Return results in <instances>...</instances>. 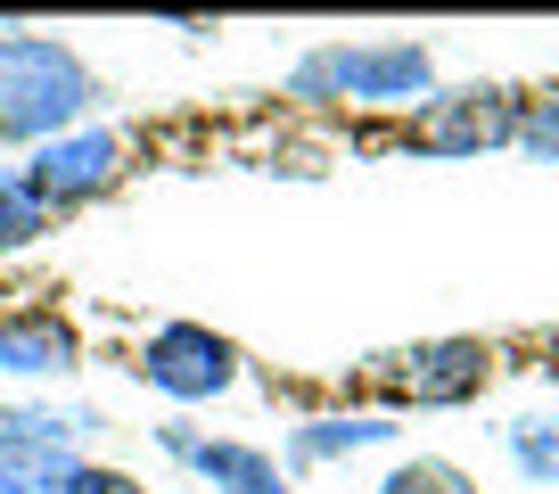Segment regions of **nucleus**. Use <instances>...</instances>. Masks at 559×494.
Listing matches in <instances>:
<instances>
[{"label": "nucleus", "mask_w": 559, "mask_h": 494, "mask_svg": "<svg viewBox=\"0 0 559 494\" xmlns=\"http://www.w3.org/2000/svg\"><path fill=\"white\" fill-rule=\"evenodd\" d=\"M107 428L91 404H0V461L9 470H67L83 461V437Z\"/></svg>", "instance_id": "0eeeda50"}, {"label": "nucleus", "mask_w": 559, "mask_h": 494, "mask_svg": "<svg viewBox=\"0 0 559 494\" xmlns=\"http://www.w3.org/2000/svg\"><path fill=\"white\" fill-rule=\"evenodd\" d=\"M50 494H148L132 470H116V461H67V470L50 478Z\"/></svg>", "instance_id": "2eb2a0df"}, {"label": "nucleus", "mask_w": 559, "mask_h": 494, "mask_svg": "<svg viewBox=\"0 0 559 494\" xmlns=\"http://www.w3.org/2000/svg\"><path fill=\"white\" fill-rule=\"evenodd\" d=\"M288 99L305 107H428L437 50L428 42H313L288 67Z\"/></svg>", "instance_id": "f03ea898"}, {"label": "nucleus", "mask_w": 559, "mask_h": 494, "mask_svg": "<svg viewBox=\"0 0 559 494\" xmlns=\"http://www.w3.org/2000/svg\"><path fill=\"white\" fill-rule=\"evenodd\" d=\"M510 149H526L535 165H559V91H551V99H519V132H510Z\"/></svg>", "instance_id": "4468645a"}, {"label": "nucleus", "mask_w": 559, "mask_h": 494, "mask_svg": "<svg viewBox=\"0 0 559 494\" xmlns=\"http://www.w3.org/2000/svg\"><path fill=\"white\" fill-rule=\"evenodd\" d=\"M140 388H157L165 404H214L247 379V354L230 346L214 321H157V330L132 346Z\"/></svg>", "instance_id": "7ed1b4c3"}, {"label": "nucleus", "mask_w": 559, "mask_h": 494, "mask_svg": "<svg viewBox=\"0 0 559 494\" xmlns=\"http://www.w3.org/2000/svg\"><path fill=\"white\" fill-rule=\"evenodd\" d=\"M510 461H519V478H535V486H559V412H519V421L502 428Z\"/></svg>", "instance_id": "f8f14e48"}, {"label": "nucleus", "mask_w": 559, "mask_h": 494, "mask_svg": "<svg viewBox=\"0 0 559 494\" xmlns=\"http://www.w3.org/2000/svg\"><path fill=\"white\" fill-rule=\"evenodd\" d=\"M198 445H206V428H198V421H181V412H174V421H157V454H165V461H181V470H190Z\"/></svg>", "instance_id": "dca6fc26"}, {"label": "nucleus", "mask_w": 559, "mask_h": 494, "mask_svg": "<svg viewBox=\"0 0 559 494\" xmlns=\"http://www.w3.org/2000/svg\"><path fill=\"white\" fill-rule=\"evenodd\" d=\"M190 478H206L214 494H297V478L280 470V454H263V445L247 437H206L190 461Z\"/></svg>", "instance_id": "9d476101"}, {"label": "nucleus", "mask_w": 559, "mask_h": 494, "mask_svg": "<svg viewBox=\"0 0 559 494\" xmlns=\"http://www.w3.org/2000/svg\"><path fill=\"white\" fill-rule=\"evenodd\" d=\"M91 107H99V74L74 42L0 25V141L41 149L74 124H91Z\"/></svg>", "instance_id": "f257e3e1"}, {"label": "nucleus", "mask_w": 559, "mask_h": 494, "mask_svg": "<svg viewBox=\"0 0 559 494\" xmlns=\"http://www.w3.org/2000/svg\"><path fill=\"white\" fill-rule=\"evenodd\" d=\"M50 478H41V470H9V461H0V494H50Z\"/></svg>", "instance_id": "f3484780"}, {"label": "nucleus", "mask_w": 559, "mask_h": 494, "mask_svg": "<svg viewBox=\"0 0 559 494\" xmlns=\"http://www.w3.org/2000/svg\"><path fill=\"white\" fill-rule=\"evenodd\" d=\"M510 132H519V91L469 83V91H437L428 107H412L403 149H419V157H477V149H502Z\"/></svg>", "instance_id": "423d86ee"}, {"label": "nucleus", "mask_w": 559, "mask_h": 494, "mask_svg": "<svg viewBox=\"0 0 559 494\" xmlns=\"http://www.w3.org/2000/svg\"><path fill=\"white\" fill-rule=\"evenodd\" d=\"M395 445V412H313L280 437V470H321V461H354V454H379Z\"/></svg>", "instance_id": "1a4fd4ad"}, {"label": "nucleus", "mask_w": 559, "mask_h": 494, "mask_svg": "<svg viewBox=\"0 0 559 494\" xmlns=\"http://www.w3.org/2000/svg\"><path fill=\"white\" fill-rule=\"evenodd\" d=\"M362 379L386 404H469L493 379V346H477V338H419V346L362 363Z\"/></svg>", "instance_id": "39448f33"}, {"label": "nucleus", "mask_w": 559, "mask_h": 494, "mask_svg": "<svg viewBox=\"0 0 559 494\" xmlns=\"http://www.w3.org/2000/svg\"><path fill=\"white\" fill-rule=\"evenodd\" d=\"M379 494H477V478L461 470V461H444V454H412V461H395V470L379 478Z\"/></svg>", "instance_id": "ddd939ff"}, {"label": "nucleus", "mask_w": 559, "mask_h": 494, "mask_svg": "<svg viewBox=\"0 0 559 494\" xmlns=\"http://www.w3.org/2000/svg\"><path fill=\"white\" fill-rule=\"evenodd\" d=\"M41 239H50V214H41V198L25 190L17 165H0V264H9V256H25V247H41Z\"/></svg>", "instance_id": "9b49d317"}, {"label": "nucleus", "mask_w": 559, "mask_h": 494, "mask_svg": "<svg viewBox=\"0 0 559 494\" xmlns=\"http://www.w3.org/2000/svg\"><path fill=\"white\" fill-rule=\"evenodd\" d=\"M123 157H132V149H123V132L116 124H74V132H58V141H41V149H25V190L41 198V214H83V207H99L107 190H116L123 181Z\"/></svg>", "instance_id": "20e7f679"}, {"label": "nucleus", "mask_w": 559, "mask_h": 494, "mask_svg": "<svg viewBox=\"0 0 559 494\" xmlns=\"http://www.w3.org/2000/svg\"><path fill=\"white\" fill-rule=\"evenodd\" d=\"M74 363H83V330H74L67 314L0 297V370H9V379L41 388V379H67Z\"/></svg>", "instance_id": "6e6552de"}]
</instances>
